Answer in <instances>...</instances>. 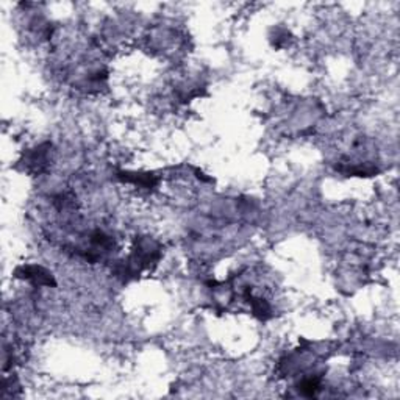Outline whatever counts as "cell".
I'll list each match as a JSON object with an SVG mask.
<instances>
[{"mask_svg": "<svg viewBox=\"0 0 400 400\" xmlns=\"http://www.w3.org/2000/svg\"><path fill=\"white\" fill-rule=\"evenodd\" d=\"M18 277L27 278L30 281H33L35 284H45V286L55 284L53 277H52L50 272H47L41 266H25V267H21L18 270Z\"/></svg>", "mask_w": 400, "mask_h": 400, "instance_id": "1", "label": "cell"}, {"mask_svg": "<svg viewBox=\"0 0 400 400\" xmlns=\"http://www.w3.org/2000/svg\"><path fill=\"white\" fill-rule=\"evenodd\" d=\"M305 395H316V392L319 391V378H307L300 383L299 388Z\"/></svg>", "mask_w": 400, "mask_h": 400, "instance_id": "3", "label": "cell"}, {"mask_svg": "<svg viewBox=\"0 0 400 400\" xmlns=\"http://www.w3.org/2000/svg\"><path fill=\"white\" fill-rule=\"evenodd\" d=\"M125 177L124 180L127 182H133L139 186H144V188H152L155 183H156V179L153 177V175H141V174H124Z\"/></svg>", "mask_w": 400, "mask_h": 400, "instance_id": "2", "label": "cell"}]
</instances>
